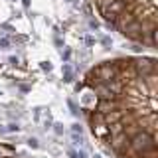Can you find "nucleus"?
<instances>
[{
	"label": "nucleus",
	"mask_w": 158,
	"mask_h": 158,
	"mask_svg": "<svg viewBox=\"0 0 158 158\" xmlns=\"http://www.w3.org/2000/svg\"><path fill=\"white\" fill-rule=\"evenodd\" d=\"M77 91L95 139L119 158H158V59L146 55L97 63Z\"/></svg>",
	"instance_id": "f257e3e1"
},
{
	"label": "nucleus",
	"mask_w": 158,
	"mask_h": 158,
	"mask_svg": "<svg viewBox=\"0 0 158 158\" xmlns=\"http://www.w3.org/2000/svg\"><path fill=\"white\" fill-rule=\"evenodd\" d=\"M105 24L133 42L156 48L158 0H93Z\"/></svg>",
	"instance_id": "f03ea898"
},
{
	"label": "nucleus",
	"mask_w": 158,
	"mask_h": 158,
	"mask_svg": "<svg viewBox=\"0 0 158 158\" xmlns=\"http://www.w3.org/2000/svg\"><path fill=\"white\" fill-rule=\"evenodd\" d=\"M61 73H63V81H73V71H71V67L67 65V63H63V69H61Z\"/></svg>",
	"instance_id": "7ed1b4c3"
},
{
	"label": "nucleus",
	"mask_w": 158,
	"mask_h": 158,
	"mask_svg": "<svg viewBox=\"0 0 158 158\" xmlns=\"http://www.w3.org/2000/svg\"><path fill=\"white\" fill-rule=\"evenodd\" d=\"M71 139H73V142H75V144H83V136H81L79 133H73Z\"/></svg>",
	"instance_id": "20e7f679"
},
{
	"label": "nucleus",
	"mask_w": 158,
	"mask_h": 158,
	"mask_svg": "<svg viewBox=\"0 0 158 158\" xmlns=\"http://www.w3.org/2000/svg\"><path fill=\"white\" fill-rule=\"evenodd\" d=\"M28 146H30V148H40L38 139H34V136H32V139H28Z\"/></svg>",
	"instance_id": "39448f33"
},
{
	"label": "nucleus",
	"mask_w": 158,
	"mask_h": 158,
	"mask_svg": "<svg viewBox=\"0 0 158 158\" xmlns=\"http://www.w3.org/2000/svg\"><path fill=\"white\" fill-rule=\"evenodd\" d=\"M53 133L59 134V136L63 134V125H61V123H55V125H53Z\"/></svg>",
	"instance_id": "423d86ee"
},
{
	"label": "nucleus",
	"mask_w": 158,
	"mask_h": 158,
	"mask_svg": "<svg viewBox=\"0 0 158 158\" xmlns=\"http://www.w3.org/2000/svg\"><path fill=\"white\" fill-rule=\"evenodd\" d=\"M40 67H42V69H43V71H52V63H49V61H42V65H40Z\"/></svg>",
	"instance_id": "0eeeda50"
},
{
	"label": "nucleus",
	"mask_w": 158,
	"mask_h": 158,
	"mask_svg": "<svg viewBox=\"0 0 158 158\" xmlns=\"http://www.w3.org/2000/svg\"><path fill=\"white\" fill-rule=\"evenodd\" d=\"M71 133H79V134H81V133H83L81 125H79V123H75V125H71Z\"/></svg>",
	"instance_id": "6e6552de"
},
{
	"label": "nucleus",
	"mask_w": 158,
	"mask_h": 158,
	"mask_svg": "<svg viewBox=\"0 0 158 158\" xmlns=\"http://www.w3.org/2000/svg\"><path fill=\"white\" fill-rule=\"evenodd\" d=\"M67 105H69V109H71L73 115H77V107H75V103H73V101H67Z\"/></svg>",
	"instance_id": "1a4fd4ad"
},
{
	"label": "nucleus",
	"mask_w": 158,
	"mask_h": 158,
	"mask_svg": "<svg viewBox=\"0 0 158 158\" xmlns=\"http://www.w3.org/2000/svg\"><path fill=\"white\" fill-rule=\"evenodd\" d=\"M10 46V40H6V38H0V48H8Z\"/></svg>",
	"instance_id": "9d476101"
},
{
	"label": "nucleus",
	"mask_w": 158,
	"mask_h": 158,
	"mask_svg": "<svg viewBox=\"0 0 158 158\" xmlns=\"http://www.w3.org/2000/svg\"><path fill=\"white\" fill-rule=\"evenodd\" d=\"M75 158H87L85 150H75Z\"/></svg>",
	"instance_id": "9b49d317"
},
{
	"label": "nucleus",
	"mask_w": 158,
	"mask_h": 158,
	"mask_svg": "<svg viewBox=\"0 0 158 158\" xmlns=\"http://www.w3.org/2000/svg\"><path fill=\"white\" fill-rule=\"evenodd\" d=\"M111 43H113V42H111V38H103V46H111Z\"/></svg>",
	"instance_id": "f8f14e48"
},
{
	"label": "nucleus",
	"mask_w": 158,
	"mask_h": 158,
	"mask_svg": "<svg viewBox=\"0 0 158 158\" xmlns=\"http://www.w3.org/2000/svg\"><path fill=\"white\" fill-rule=\"evenodd\" d=\"M18 129H20L18 125H8V130H18Z\"/></svg>",
	"instance_id": "ddd939ff"
},
{
	"label": "nucleus",
	"mask_w": 158,
	"mask_h": 158,
	"mask_svg": "<svg viewBox=\"0 0 158 158\" xmlns=\"http://www.w3.org/2000/svg\"><path fill=\"white\" fill-rule=\"evenodd\" d=\"M24 4H26V6H28V4H30V0H24Z\"/></svg>",
	"instance_id": "4468645a"
},
{
	"label": "nucleus",
	"mask_w": 158,
	"mask_h": 158,
	"mask_svg": "<svg viewBox=\"0 0 158 158\" xmlns=\"http://www.w3.org/2000/svg\"><path fill=\"white\" fill-rule=\"evenodd\" d=\"M95 158H103V156H95Z\"/></svg>",
	"instance_id": "2eb2a0df"
},
{
	"label": "nucleus",
	"mask_w": 158,
	"mask_h": 158,
	"mask_svg": "<svg viewBox=\"0 0 158 158\" xmlns=\"http://www.w3.org/2000/svg\"><path fill=\"white\" fill-rule=\"evenodd\" d=\"M4 158H12V156H4Z\"/></svg>",
	"instance_id": "dca6fc26"
},
{
	"label": "nucleus",
	"mask_w": 158,
	"mask_h": 158,
	"mask_svg": "<svg viewBox=\"0 0 158 158\" xmlns=\"http://www.w3.org/2000/svg\"><path fill=\"white\" fill-rule=\"evenodd\" d=\"M0 95H2V93H0Z\"/></svg>",
	"instance_id": "f3484780"
}]
</instances>
